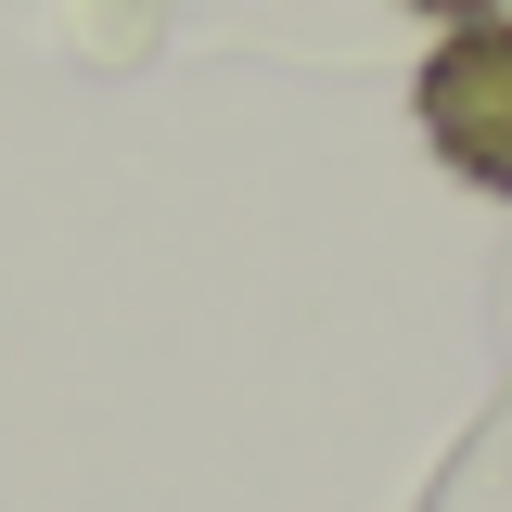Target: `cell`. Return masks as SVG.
<instances>
[{
    "mask_svg": "<svg viewBox=\"0 0 512 512\" xmlns=\"http://www.w3.org/2000/svg\"><path fill=\"white\" fill-rule=\"evenodd\" d=\"M423 128L461 180L512 192V26H461L436 64H423Z\"/></svg>",
    "mask_w": 512,
    "mask_h": 512,
    "instance_id": "6da1fadb",
    "label": "cell"
},
{
    "mask_svg": "<svg viewBox=\"0 0 512 512\" xmlns=\"http://www.w3.org/2000/svg\"><path fill=\"white\" fill-rule=\"evenodd\" d=\"M436 13H500V0H436Z\"/></svg>",
    "mask_w": 512,
    "mask_h": 512,
    "instance_id": "7a4b0ae2",
    "label": "cell"
}]
</instances>
